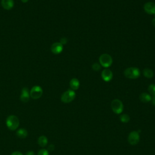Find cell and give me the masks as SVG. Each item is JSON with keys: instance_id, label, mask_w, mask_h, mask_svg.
Instances as JSON below:
<instances>
[{"instance_id": "obj_13", "label": "cell", "mask_w": 155, "mask_h": 155, "mask_svg": "<svg viewBox=\"0 0 155 155\" xmlns=\"http://www.w3.org/2000/svg\"><path fill=\"white\" fill-rule=\"evenodd\" d=\"M69 84H70V88L71 89V90H76L80 88V81L78 80L77 78H72L70 83H69Z\"/></svg>"}, {"instance_id": "obj_29", "label": "cell", "mask_w": 155, "mask_h": 155, "mask_svg": "<svg viewBox=\"0 0 155 155\" xmlns=\"http://www.w3.org/2000/svg\"><path fill=\"white\" fill-rule=\"evenodd\" d=\"M154 16H155V14H154Z\"/></svg>"}, {"instance_id": "obj_2", "label": "cell", "mask_w": 155, "mask_h": 155, "mask_svg": "<svg viewBox=\"0 0 155 155\" xmlns=\"http://www.w3.org/2000/svg\"><path fill=\"white\" fill-rule=\"evenodd\" d=\"M126 78L131 80H135L140 76L141 72L137 67H128L126 68L124 72Z\"/></svg>"}, {"instance_id": "obj_26", "label": "cell", "mask_w": 155, "mask_h": 155, "mask_svg": "<svg viewBox=\"0 0 155 155\" xmlns=\"http://www.w3.org/2000/svg\"><path fill=\"white\" fill-rule=\"evenodd\" d=\"M151 103H152V104L155 106V95H153V97L151 98Z\"/></svg>"}, {"instance_id": "obj_17", "label": "cell", "mask_w": 155, "mask_h": 155, "mask_svg": "<svg viewBox=\"0 0 155 155\" xmlns=\"http://www.w3.org/2000/svg\"><path fill=\"white\" fill-rule=\"evenodd\" d=\"M143 74L144 76L147 78H151L154 76L153 71L151 69L148 68H146L143 70Z\"/></svg>"}, {"instance_id": "obj_25", "label": "cell", "mask_w": 155, "mask_h": 155, "mask_svg": "<svg viewBox=\"0 0 155 155\" xmlns=\"http://www.w3.org/2000/svg\"><path fill=\"white\" fill-rule=\"evenodd\" d=\"M26 155H35V153L32 151H29L26 153Z\"/></svg>"}, {"instance_id": "obj_19", "label": "cell", "mask_w": 155, "mask_h": 155, "mask_svg": "<svg viewBox=\"0 0 155 155\" xmlns=\"http://www.w3.org/2000/svg\"><path fill=\"white\" fill-rule=\"evenodd\" d=\"M148 91L151 95H155V84H151L148 87Z\"/></svg>"}, {"instance_id": "obj_1", "label": "cell", "mask_w": 155, "mask_h": 155, "mask_svg": "<svg viewBox=\"0 0 155 155\" xmlns=\"http://www.w3.org/2000/svg\"><path fill=\"white\" fill-rule=\"evenodd\" d=\"M6 125L9 130L14 131L18 128L20 125V120L17 116L10 115L6 119Z\"/></svg>"}, {"instance_id": "obj_15", "label": "cell", "mask_w": 155, "mask_h": 155, "mask_svg": "<svg viewBox=\"0 0 155 155\" xmlns=\"http://www.w3.org/2000/svg\"><path fill=\"white\" fill-rule=\"evenodd\" d=\"M28 132L24 128H20L17 131V136L21 139H24L27 136Z\"/></svg>"}, {"instance_id": "obj_23", "label": "cell", "mask_w": 155, "mask_h": 155, "mask_svg": "<svg viewBox=\"0 0 155 155\" xmlns=\"http://www.w3.org/2000/svg\"><path fill=\"white\" fill-rule=\"evenodd\" d=\"M11 155H23V153H21V152H20V151H14V152H13V153L11 154Z\"/></svg>"}, {"instance_id": "obj_7", "label": "cell", "mask_w": 155, "mask_h": 155, "mask_svg": "<svg viewBox=\"0 0 155 155\" xmlns=\"http://www.w3.org/2000/svg\"><path fill=\"white\" fill-rule=\"evenodd\" d=\"M140 141V136L138 131H132L128 136V142L131 145H137Z\"/></svg>"}, {"instance_id": "obj_20", "label": "cell", "mask_w": 155, "mask_h": 155, "mask_svg": "<svg viewBox=\"0 0 155 155\" xmlns=\"http://www.w3.org/2000/svg\"><path fill=\"white\" fill-rule=\"evenodd\" d=\"M38 155H49V153L48 150H47L46 149H41L38 151Z\"/></svg>"}, {"instance_id": "obj_8", "label": "cell", "mask_w": 155, "mask_h": 155, "mask_svg": "<svg viewBox=\"0 0 155 155\" xmlns=\"http://www.w3.org/2000/svg\"><path fill=\"white\" fill-rule=\"evenodd\" d=\"M101 77L105 82H109L113 79V74L110 70L106 68L102 71Z\"/></svg>"}, {"instance_id": "obj_3", "label": "cell", "mask_w": 155, "mask_h": 155, "mask_svg": "<svg viewBox=\"0 0 155 155\" xmlns=\"http://www.w3.org/2000/svg\"><path fill=\"white\" fill-rule=\"evenodd\" d=\"M76 97V93L73 90H68L64 92L61 97V100L62 103L67 104L72 102Z\"/></svg>"}, {"instance_id": "obj_18", "label": "cell", "mask_w": 155, "mask_h": 155, "mask_svg": "<svg viewBox=\"0 0 155 155\" xmlns=\"http://www.w3.org/2000/svg\"><path fill=\"white\" fill-rule=\"evenodd\" d=\"M119 119H120V121L123 123H128L130 120V118L129 115L127 114H123L121 115L119 117Z\"/></svg>"}, {"instance_id": "obj_5", "label": "cell", "mask_w": 155, "mask_h": 155, "mask_svg": "<svg viewBox=\"0 0 155 155\" xmlns=\"http://www.w3.org/2000/svg\"><path fill=\"white\" fill-rule=\"evenodd\" d=\"M111 107L113 112L118 115L121 114L124 110L123 103L118 99H115L112 101Z\"/></svg>"}, {"instance_id": "obj_4", "label": "cell", "mask_w": 155, "mask_h": 155, "mask_svg": "<svg viewBox=\"0 0 155 155\" xmlns=\"http://www.w3.org/2000/svg\"><path fill=\"white\" fill-rule=\"evenodd\" d=\"M99 61L101 66L105 68H108L112 65L113 63V59L110 55L107 53H104L100 56Z\"/></svg>"}, {"instance_id": "obj_28", "label": "cell", "mask_w": 155, "mask_h": 155, "mask_svg": "<svg viewBox=\"0 0 155 155\" xmlns=\"http://www.w3.org/2000/svg\"><path fill=\"white\" fill-rule=\"evenodd\" d=\"M21 2L23 3H26L29 2V0H21Z\"/></svg>"}, {"instance_id": "obj_12", "label": "cell", "mask_w": 155, "mask_h": 155, "mask_svg": "<svg viewBox=\"0 0 155 155\" xmlns=\"http://www.w3.org/2000/svg\"><path fill=\"white\" fill-rule=\"evenodd\" d=\"M2 6L6 10H11L14 6V0H2Z\"/></svg>"}, {"instance_id": "obj_11", "label": "cell", "mask_w": 155, "mask_h": 155, "mask_svg": "<svg viewBox=\"0 0 155 155\" xmlns=\"http://www.w3.org/2000/svg\"><path fill=\"white\" fill-rule=\"evenodd\" d=\"M30 93L28 88L24 87L21 92L20 100L23 103H27L30 100Z\"/></svg>"}, {"instance_id": "obj_9", "label": "cell", "mask_w": 155, "mask_h": 155, "mask_svg": "<svg viewBox=\"0 0 155 155\" xmlns=\"http://www.w3.org/2000/svg\"><path fill=\"white\" fill-rule=\"evenodd\" d=\"M145 12L150 15H154L155 14V3L153 2L146 3L144 6Z\"/></svg>"}, {"instance_id": "obj_22", "label": "cell", "mask_w": 155, "mask_h": 155, "mask_svg": "<svg viewBox=\"0 0 155 155\" xmlns=\"http://www.w3.org/2000/svg\"><path fill=\"white\" fill-rule=\"evenodd\" d=\"M67 43V38H62L61 40H60V43H61L62 45H64V44H66Z\"/></svg>"}, {"instance_id": "obj_21", "label": "cell", "mask_w": 155, "mask_h": 155, "mask_svg": "<svg viewBox=\"0 0 155 155\" xmlns=\"http://www.w3.org/2000/svg\"><path fill=\"white\" fill-rule=\"evenodd\" d=\"M92 68L95 71H99L101 69V65L98 63H95L92 65Z\"/></svg>"}, {"instance_id": "obj_24", "label": "cell", "mask_w": 155, "mask_h": 155, "mask_svg": "<svg viewBox=\"0 0 155 155\" xmlns=\"http://www.w3.org/2000/svg\"><path fill=\"white\" fill-rule=\"evenodd\" d=\"M48 149H49L50 151H53V150H54V149H55V146H54V145H53V144L50 145L49 146V147H48Z\"/></svg>"}, {"instance_id": "obj_27", "label": "cell", "mask_w": 155, "mask_h": 155, "mask_svg": "<svg viewBox=\"0 0 155 155\" xmlns=\"http://www.w3.org/2000/svg\"><path fill=\"white\" fill-rule=\"evenodd\" d=\"M152 24L155 27V18L152 20Z\"/></svg>"}, {"instance_id": "obj_16", "label": "cell", "mask_w": 155, "mask_h": 155, "mask_svg": "<svg viewBox=\"0 0 155 155\" xmlns=\"http://www.w3.org/2000/svg\"><path fill=\"white\" fill-rule=\"evenodd\" d=\"M38 143L41 147H44L48 144V139L45 136H41L38 139Z\"/></svg>"}, {"instance_id": "obj_6", "label": "cell", "mask_w": 155, "mask_h": 155, "mask_svg": "<svg viewBox=\"0 0 155 155\" xmlns=\"http://www.w3.org/2000/svg\"><path fill=\"white\" fill-rule=\"evenodd\" d=\"M43 93V90L40 86H36L32 88L30 92V96L33 100H38L40 98Z\"/></svg>"}, {"instance_id": "obj_14", "label": "cell", "mask_w": 155, "mask_h": 155, "mask_svg": "<svg viewBox=\"0 0 155 155\" xmlns=\"http://www.w3.org/2000/svg\"><path fill=\"white\" fill-rule=\"evenodd\" d=\"M139 99L141 101L144 103H148L151 100V96L147 93H142L139 96Z\"/></svg>"}, {"instance_id": "obj_10", "label": "cell", "mask_w": 155, "mask_h": 155, "mask_svg": "<svg viewBox=\"0 0 155 155\" xmlns=\"http://www.w3.org/2000/svg\"><path fill=\"white\" fill-rule=\"evenodd\" d=\"M63 50V45L60 43H55L51 46V51L53 53L58 55Z\"/></svg>"}]
</instances>
